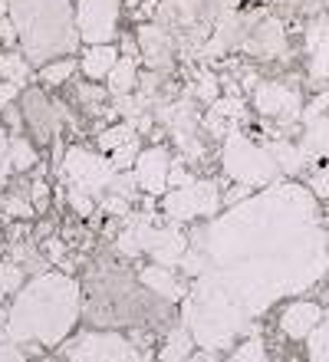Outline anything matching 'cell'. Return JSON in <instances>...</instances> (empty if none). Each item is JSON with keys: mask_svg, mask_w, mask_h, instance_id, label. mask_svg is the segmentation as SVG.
Segmentation results:
<instances>
[{"mask_svg": "<svg viewBox=\"0 0 329 362\" xmlns=\"http://www.w3.org/2000/svg\"><path fill=\"white\" fill-rule=\"evenodd\" d=\"M254 105L263 119H273V122H283V125L303 115L300 89L290 86V83H280V79H263V83H257Z\"/></svg>", "mask_w": 329, "mask_h": 362, "instance_id": "cell-12", "label": "cell"}, {"mask_svg": "<svg viewBox=\"0 0 329 362\" xmlns=\"http://www.w3.org/2000/svg\"><path fill=\"white\" fill-rule=\"evenodd\" d=\"M201 83H197V95L204 99L207 105L214 103V95H217V83H214V76H197Z\"/></svg>", "mask_w": 329, "mask_h": 362, "instance_id": "cell-40", "label": "cell"}, {"mask_svg": "<svg viewBox=\"0 0 329 362\" xmlns=\"http://www.w3.org/2000/svg\"><path fill=\"white\" fill-rule=\"evenodd\" d=\"M188 247H191V234H185L181 221H168V224H155L145 254L161 267H181L185 257H188Z\"/></svg>", "mask_w": 329, "mask_h": 362, "instance_id": "cell-13", "label": "cell"}, {"mask_svg": "<svg viewBox=\"0 0 329 362\" xmlns=\"http://www.w3.org/2000/svg\"><path fill=\"white\" fill-rule=\"evenodd\" d=\"M119 49L112 47V43H103V47H89L86 49L83 63H79V69H83L89 79H109V73L115 69V63H119Z\"/></svg>", "mask_w": 329, "mask_h": 362, "instance_id": "cell-21", "label": "cell"}, {"mask_svg": "<svg viewBox=\"0 0 329 362\" xmlns=\"http://www.w3.org/2000/svg\"><path fill=\"white\" fill-rule=\"evenodd\" d=\"M171 152L165 145H151V148H142L139 162H135V181H139L142 191L149 194H165L168 191V178H171Z\"/></svg>", "mask_w": 329, "mask_h": 362, "instance_id": "cell-15", "label": "cell"}, {"mask_svg": "<svg viewBox=\"0 0 329 362\" xmlns=\"http://www.w3.org/2000/svg\"><path fill=\"white\" fill-rule=\"evenodd\" d=\"M303 172H306V188L316 198H329V115H316L306 122L300 142Z\"/></svg>", "mask_w": 329, "mask_h": 362, "instance_id": "cell-9", "label": "cell"}, {"mask_svg": "<svg viewBox=\"0 0 329 362\" xmlns=\"http://www.w3.org/2000/svg\"><path fill=\"white\" fill-rule=\"evenodd\" d=\"M10 257L17 260L23 270H33V274H43V264H47V260L40 257V254L30 247V244H17V247L10 250Z\"/></svg>", "mask_w": 329, "mask_h": 362, "instance_id": "cell-33", "label": "cell"}, {"mask_svg": "<svg viewBox=\"0 0 329 362\" xmlns=\"http://www.w3.org/2000/svg\"><path fill=\"white\" fill-rule=\"evenodd\" d=\"M221 165L224 175L237 185H250V188H267L283 181V168L270 155L267 145H257L247 132H227L221 145Z\"/></svg>", "mask_w": 329, "mask_h": 362, "instance_id": "cell-6", "label": "cell"}, {"mask_svg": "<svg viewBox=\"0 0 329 362\" xmlns=\"http://www.w3.org/2000/svg\"><path fill=\"white\" fill-rule=\"evenodd\" d=\"M0 37H4V43H20L17 27H13V20H10V13H7L4 20H0Z\"/></svg>", "mask_w": 329, "mask_h": 362, "instance_id": "cell-43", "label": "cell"}, {"mask_svg": "<svg viewBox=\"0 0 329 362\" xmlns=\"http://www.w3.org/2000/svg\"><path fill=\"white\" fill-rule=\"evenodd\" d=\"M241 47L257 59H273V57H280V53H287V30H283L280 20L263 17L257 27H250V33L244 37Z\"/></svg>", "mask_w": 329, "mask_h": 362, "instance_id": "cell-17", "label": "cell"}, {"mask_svg": "<svg viewBox=\"0 0 329 362\" xmlns=\"http://www.w3.org/2000/svg\"><path fill=\"white\" fill-rule=\"evenodd\" d=\"M165 300L151 293L139 276L115 264H99L86 276V310L83 316L93 326H158L168 316Z\"/></svg>", "mask_w": 329, "mask_h": 362, "instance_id": "cell-3", "label": "cell"}, {"mask_svg": "<svg viewBox=\"0 0 329 362\" xmlns=\"http://www.w3.org/2000/svg\"><path fill=\"white\" fill-rule=\"evenodd\" d=\"M20 109H23V122L30 125V132H33L37 142H53L57 139L59 109H57V103H50L43 89H23Z\"/></svg>", "mask_w": 329, "mask_h": 362, "instance_id": "cell-14", "label": "cell"}, {"mask_svg": "<svg viewBox=\"0 0 329 362\" xmlns=\"http://www.w3.org/2000/svg\"><path fill=\"white\" fill-rule=\"evenodd\" d=\"M86 286L79 280L59 270L33 274V280L23 284L20 293H13V303L4 313V339L10 343H40L59 346L76 329L79 316L86 310Z\"/></svg>", "mask_w": 329, "mask_h": 362, "instance_id": "cell-2", "label": "cell"}, {"mask_svg": "<svg viewBox=\"0 0 329 362\" xmlns=\"http://www.w3.org/2000/svg\"><path fill=\"white\" fill-rule=\"evenodd\" d=\"M109 89H112V95H132L135 89H139V69H135V59L132 57H122L119 63H115V69L109 73Z\"/></svg>", "mask_w": 329, "mask_h": 362, "instance_id": "cell-24", "label": "cell"}, {"mask_svg": "<svg viewBox=\"0 0 329 362\" xmlns=\"http://www.w3.org/2000/svg\"><path fill=\"white\" fill-rule=\"evenodd\" d=\"M135 43H139V53L151 69H168L171 59H175V49H178L175 37L161 23H142L139 33H135Z\"/></svg>", "mask_w": 329, "mask_h": 362, "instance_id": "cell-16", "label": "cell"}, {"mask_svg": "<svg viewBox=\"0 0 329 362\" xmlns=\"http://www.w3.org/2000/svg\"><path fill=\"white\" fill-rule=\"evenodd\" d=\"M10 13V0H0V20Z\"/></svg>", "mask_w": 329, "mask_h": 362, "instance_id": "cell-47", "label": "cell"}, {"mask_svg": "<svg viewBox=\"0 0 329 362\" xmlns=\"http://www.w3.org/2000/svg\"><path fill=\"white\" fill-rule=\"evenodd\" d=\"M10 152H13V172H27L37 165V148L23 139V135H13L10 139Z\"/></svg>", "mask_w": 329, "mask_h": 362, "instance_id": "cell-30", "label": "cell"}, {"mask_svg": "<svg viewBox=\"0 0 329 362\" xmlns=\"http://www.w3.org/2000/svg\"><path fill=\"white\" fill-rule=\"evenodd\" d=\"M63 181L73 191H83L89 198H105L109 188H112L119 168L112 165V158H103V155L89 152V148H79V145H69L63 155V168H59Z\"/></svg>", "mask_w": 329, "mask_h": 362, "instance_id": "cell-7", "label": "cell"}, {"mask_svg": "<svg viewBox=\"0 0 329 362\" xmlns=\"http://www.w3.org/2000/svg\"><path fill=\"white\" fill-rule=\"evenodd\" d=\"M221 191L214 181H191L185 188H175L165 194L161 211L168 221H197V218H217L221 211Z\"/></svg>", "mask_w": 329, "mask_h": 362, "instance_id": "cell-10", "label": "cell"}, {"mask_svg": "<svg viewBox=\"0 0 329 362\" xmlns=\"http://www.w3.org/2000/svg\"><path fill=\"white\" fill-rule=\"evenodd\" d=\"M227 362H267V349H263L260 336H247L244 343L237 346Z\"/></svg>", "mask_w": 329, "mask_h": 362, "instance_id": "cell-32", "label": "cell"}, {"mask_svg": "<svg viewBox=\"0 0 329 362\" xmlns=\"http://www.w3.org/2000/svg\"><path fill=\"white\" fill-rule=\"evenodd\" d=\"M139 280L149 286L151 293L165 300V303H185V296H188V284H181L175 267H161V264H145L139 270Z\"/></svg>", "mask_w": 329, "mask_h": 362, "instance_id": "cell-20", "label": "cell"}, {"mask_svg": "<svg viewBox=\"0 0 329 362\" xmlns=\"http://www.w3.org/2000/svg\"><path fill=\"white\" fill-rule=\"evenodd\" d=\"M47 254H50L53 260H59V257H63V244H59L57 238H50V240H47Z\"/></svg>", "mask_w": 329, "mask_h": 362, "instance_id": "cell-45", "label": "cell"}, {"mask_svg": "<svg viewBox=\"0 0 329 362\" xmlns=\"http://www.w3.org/2000/svg\"><path fill=\"white\" fill-rule=\"evenodd\" d=\"M188 362H214V356L207 353V349H201V353H195V356H191Z\"/></svg>", "mask_w": 329, "mask_h": 362, "instance_id": "cell-46", "label": "cell"}, {"mask_svg": "<svg viewBox=\"0 0 329 362\" xmlns=\"http://www.w3.org/2000/svg\"><path fill=\"white\" fill-rule=\"evenodd\" d=\"M267 148H270V155L277 158V165L283 168V175L287 178H293V175L303 172V155H300V145L287 142V139H267Z\"/></svg>", "mask_w": 329, "mask_h": 362, "instance_id": "cell-23", "label": "cell"}, {"mask_svg": "<svg viewBox=\"0 0 329 362\" xmlns=\"http://www.w3.org/2000/svg\"><path fill=\"white\" fill-rule=\"evenodd\" d=\"M132 139H139V132H135V125H112V129H105V132H99V148L112 155L115 148H122V145H129Z\"/></svg>", "mask_w": 329, "mask_h": 362, "instance_id": "cell-27", "label": "cell"}, {"mask_svg": "<svg viewBox=\"0 0 329 362\" xmlns=\"http://www.w3.org/2000/svg\"><path fill=\"white\" fill-rule=\"evenodd\" d=\"M10 20L27 59L40 69L53 59H66L83 40L69 0H10Z\"/></svg>", "mask_w": 329, "mask_h": 362, "instance_id": "cell-4", "label": "cell"}, {"mask_svg": "<svg viewBox=\"0 0 329 362\" xmlns=\"http://www.w3.org/2000/svg\"><path fill=\"white\" fill-rule=\"evenodd\" d=\"M30 194H33V204H37V211H47V198H50L47 181H33V188H30Z\"/></svg>", "mask_w": 329, "mask_h": 362, "instance_id": "cell-41", "label": "cell"}, {"mask_svg": "<svg viewBox=\"0 0 329 362\" xmlns=\"http://www.w3.org/2000/svg\"><path fill=\"white\" fill-rule=\"evenodd\" d=\"M250 191H254L250 185H237V188L227 191V198H224V201H234V204H241L244 198H250Z\"/></svg>", "mask_w": 329, "mask_h": 362, "instance_id": "cell-44", "label": "cell"}, {"mask_svg": "<svg viewBox=\"0 0 329 362\" xmlns=\"http://www.w3.org/2000/svg\"><path fill=\"white\" fill-rule=\"evenodd\" d=\"M323 310L320 303H310V300H296L280 313V333L290 336V339H310L316 333V326L323 323Z\"/></svg>", "mask_w": 329, "mask_h": 362, "instance_id": "cell-19", "label": "cell"}, {"mask_svg": "<svg viewBox=\"0 0 329 362\" xmlns=\"http://www.w3.org/2000/svg\"><path fill=\"white\" fill-rule=\"evenodd\" d=\"M30 63L23 53H0V79L4 83H17V86H27L30 79Z\"/></svg>", "mask_w": 329, "mask_h": 362, "instance_id": "cell-25", "label": "cell"}, {"mask_svg": "<svg viewBox=\"0 0 329 362\" xmlns=\"http://www.w3.org/2000/svg\"><path fill=\"white\" fill-rule=\"evenodd\" d=\"M103 211H109V214H129L132 211V204H129V198H122V194H112V191H109V194H105L103 198Z\"/></svg>", "mask_w": 329, "mask_h": 362, "instance_id": "cell-36", "label": "cell"}, {"mask_svg": "<svg viewBox=\"0 0 329 362\" xmlns=\"http://www.w3.org/2000/svg\"><path fill=\"white\" fill-rule=\"evenodd\" d=\"M195 336H191L188 326H175L168 333V339L161 343L158 349V362H188L195 356Z\"/></svg>", "mask_w": 329, "mask_h": 362, "instance_id": "cell-22", "label": "cell"}, {"mask_svg": "<svg viewBox=\"0 0 329 362\" xmlns=\"http://www.w3.org/2000/svg\"><path fill=\"white\" fill-rule=\"evenodd\" d=\"M23 280H27V270L20 267L13 257L0 260V296H10V293H20L23 290Z\"/></svg>", "mask_w": 329, "mask_h": 362, "instance_id": "cell-26", "label": "cell"}, {"mask_svg": "<svg viewBox=\"0 0 329 362\" xmlns=\"http://www.w3.org/2000/svg\"><path fill=\"white\" fill-rule=\"evenodd\" d=\"M0 208L7 211L10 218H30L37 204H33V201L27 198V194H7V198L0 201Z\"/></svg>", "mask_w": 329, "mask_h": 362, "instance_id": "cell-34", "label": "cell"}, {"mask_svg": "<svg viewBox=\"0 0 329 362\" xmlns=\"http://www.w3.org/2000/svg\"><path fill=\"white\" fill-rule=\"evenodd\" d=\"M20 95H23V93H20L17 83H4V79H0V112H4L13 99H20Z\"/></svg>", "mask_w": 329, "mask_h": 362, "instance_id": "cell-39", "label": "cell"}, {"mask_svg": "<svg viewBox=\"0 0 329 362\" xmlns=\"http://www.w3.org/2000/svg\"><path fill=\"white\" fill-rule=\"evenodd\" d=\"M0 362H27V353H23V346L10 343V339H4L0 343Z\"/></svg>", "mask_w": 329, "mask_h": 362, "instance_id": "cell-38", "label": "cell"}, {"mask_svg": "<svg viewBox=\"0 0 329 362\" xmlns=\"http://www.w3.org/2000/svg\"><path fill=\"white\" fill-rule=\"evenodd\" d=\"M69 204H73V211L79 214V218H89V214H93V198H89V194H83V191L69 188Z\"/></svg>", "mask_w": 329, "mask_h": 362, "instance_id": "cell-37", "label": "cell"}, {"mask_svg": "<svg viewBox=\"0 0 329 362\" xmlns=\"http://www.w3.org/2000/svg\"><path fill=\"white\" fill-rule=\"evenodd\" d=\"M119 13H122L119 0H79L76 27H79L83 43H89V47L112 43L115 33H119Z\"/></svg>", "mask_w": 329, "mask_h": 362, "instance_id": "cell-11", "label": "cell"}, {"mask_svg": "<svg viewBox=\"0 0 329 362\" xmlns=\"http://www.w3.org/2000/svg\"><path fill=\"white\" fill-rule=\"evenodd\" d=\"M234 13V0H161L155 7V23L168 30L178 47H207L221 20Z\"/></svg>", "mask_w": 329, "mask_h": 362, "instance_id": "cell-5", "label": "cell"}, {"mask_svg": "<svg viewBox=\"0 0 329 362\" xmlns=\"http://www.w3.org/2000/svg\"><path fill=\"white\" fill-rule=\"evenodd\" d=\"M310 79L316 86H329V37L316 43L310 59Z\"/></svg>", "mask_w": 329, "mask_h": 362, "instance_id": "cell-28", "label": "cell"}, {"mask_svg": "<svg viewBox=\"0 0 329 362\" xmlns=\"http://www.w3.org/2000/svg\"><path fill=\"white\" fill-rule=\"evenodd\" d=\"M181 270L191 276L185 326L207 353L227 349L273 303L329 274V230L316 194L290 178L267 185L197 228Z\"/></svg>", "mask_w": 329, "mask_h": 362, "instance_id": "cell-1", "label": "cell"}, {"mask_svg": "<svg viewBox=\"0 0 329 362\" xmlns=\"http://www.w3.org/2000/svg\"><path fill=\"white\" fill-rule=\"evenodd\" d=\"M10 172H13V152H10V135L0 129V185H7Z\"/></svg>", "mask_w": 329, "mask_h": 362, "instance_id": "cell-35", "label": "cell"}, {"mask_svg": "<svg viewBox=\"0 0 329 362\" xmlns=\"http://www.w3.org/2000/svg\"><path fill=\"white\" fill-rule=\"evenodd\" d=\"M66 362H142L139 346H132L125 336L112 329H93L79 333L63 349Z\"/></svg>", "mask_w": 329, "mask_h": 362, "instance_id": "cell-8", "label": "cell"}, {"mask_svg": "<svg viewBox=\"0 0 329 362\" xmlns=\"http://www.w3.org/2000/svg\"><path fill=\"white\" fill-rule=\"evenodd\" d=\"M310 362H329V310L323 313V323L310 336Z\"/></svg>", "mask_w": 329, "mask_h": 362, "instance_id": "cell-31", "label": "cell"}, {"mask_svg": "<svg viewBox=\"0 0 329 362\" xmlns=\"http://www.w3.org/2000/svg\"><path fill=\"white\" fill-rule=\"evenodd\" d=\"M158 218L151 214V211H135V214H125V224L119 230V238H115V247L122 257H142L145 250H149V238L151 230H155Z\"/></svg>", "mask_w": 329, "mask_h": 362, "instance_id": "cell-18", "label": "cell"}, {"mask_svg": "<svg viewBox=\"0 0 329 362\" xmlns=\"http://www.w3.org/2000/svg\"><path fill=\"white\" fill-rule=\"evenodd\" d=\"M76 73V59H53V63H47V66L40 69V79L47 83V86H63L66 79Z\"/></svg>", "mask_w": 329, "mask_h": 362, "instance_id": "cell-29", "label": "cell"}, {"mask_svg": "<svg viewBox=\"0 0 329 362\" xmlns=\"http://www.w3.org/2000/svg\"><path fill=\"white\" fill-rule=\"evenodd\" d=\"M76 99L79 103H93V105H99L105 99V93L103 89H89V86H76Z\"/></svg>", "mask_w": 329, "mask_h": 362, "instance_id": "cell-42", "label": "cell"}]
</instances>
